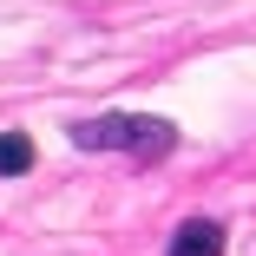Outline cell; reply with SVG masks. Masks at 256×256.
<instances>
[{
  "mask_svg": "<svg viewBox=\"0 0 256 256\" xmlns=\"http://www.w3.org/2000/svg\"><path fill=\"white\" fill-rule=\"evenodd\" d=\"M79 151H132V158H164L178 151V125L171 118H151V112H106V118H86L72 125Z\"/></svg>",
  "mask_w": 256,
  "mask_h": 256,
  "instance_id": "6da1fadb",
  "label": "cell"
},
{
  "mask_svg": "<svg viewBox=\"0 0 256 256\" xmlns=\"http://www.w3.org/2000/svg\"><path fill=\"white\" fill-rule=\"evenodd\" d=\"M171 256H224V224L210 217H190L171 230Z\"/></svg>",
  "mask_w": 256,
  "mask_h": 256,
  "instance_id": "7a4b0ae2",
  "label": "cell"
},
{
  "mask_svg": "<svg viewBox=\"0 0 256 256\" xmlns=\"http://www.w3.org/2000/svg\"><path fill=\"white\" fill-rule=\"evenodd\" d=\"M33 171V138L26 132H0V178H26Z\"/></svg>",
  "mask_w": 256,
  "mask_h": 256,
  "instance_id": "3957f363",
  "label": "cell"
}]
</instances>
